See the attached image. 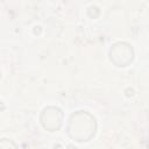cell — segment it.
<instances>
[{
    "mask_svg": "<svg viewBox=\"0 0 149 149\" xmlns=\"http://www.w3.org/2000/svg\"><path fill=\"white\" fill-rule=\"evenodd\" d=\"M97 130V122L94 116L86 111H78L71 114L68 134L69 136L77 142H87L90 141Z\"/></svg>",
    "mask_w": 149,
    "mask_h": 149,
    "instance_id": "6da1fadb",
    "label": "cell"
},
{
    "mask_svg": "<svg viewBox=\"0 0 149 149\" xmlns=\"http://www.w3.org/2000/svg\"><path fill=\"white\" fill-rule=\"evenodd\" d=\"M63 120V113L58 107H47L42 111L40 121L44 129L55 132L61 128Z\"/></svg>",
    "mask_w": 149,
    "mask_h": 149,
    "instance_id": "3957f363",
    "label": "cell"
},
{
    "mask_svg": "<svg viewBox=\"0 0 149 149\" xmlns=\"http://www.w3.org/2000/svg\"><path fill=\"white\" fill-rule=\"evenodd\" d=\"M9 147H16V143H14L13 141L10 140H7V139H2L0 140V148H9Z\"/></svg>",
    "mask_w": 149,
    "mask_h": 149,
    "instance_id": "277c9868",
    "label": "cell"
},
{
    "mask_svg": "<svg viewBox=\"0 0 149 149\" xmlns=\"http://www.w3.org/2000/svg\"><path fill=\"white\" fill-rule=\"evenodd\" d=\"M109 58L116 66H127L134 58L132 45L126 42L115 43L109 50Z\"/></svg>",
    "mask_w": 149,
    "mask_h": 149,
    "instance_id": "7a4b0ae2",
    "label": "cell"
}]
</instances>
